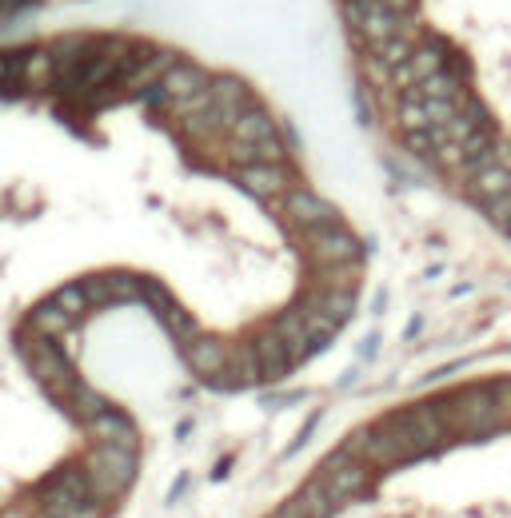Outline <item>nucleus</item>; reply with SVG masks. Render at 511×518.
I'll return each mask as SVG.
<instances>
[{
  "mask_svg": "<svg viewBox=\"0 0 511 518\" xmlns=\"http://www.w3.org/2000/svg\"><path fill=\"white\" fill-rule=\"evenodd\" d=\"M264 140H276L272 116L260 112V108H248V112L232 124V144H264Z\"/></svg>",
  "mask_w": 511,
  "mask_h": 518,
  "instance_id": "8",
  "label": "nucleus"
},
{
  "mask_svg": "<svg viewBox=\"0 0 511 518\" xmlns=\"http://www.w3.org/2000/svg\"><path fill=\"white\" fill-rule=\"evenodd\" d=\"M396 116H400V128H404V132H428V128H432L420 100H400V112H396Z\"/></svg>",
  "mask_w": 511,
  "mask_h": 518,
  "instance_id": "12",
  "label": "nucleus"
},
{
  "mask_svg": "<svg viewBox=\"0 0 511 518\" xmlns=\"http://www.w3.org/2000/svg\"><path fill=\"white\" fill-rule=\"evenodd\" d=\"M344 16L348 24L376 48V44H388L396 36H408L412 28V16H400V12H388L380 0H344Z\"/></svg>",
  "mask_w": 511,
  "mask_h": 518,
  "instance_id": "1",
  "label": "nucleus"
},
{
  "mask_svg": "<svg viewBox=\"0 0 511 518\" xmlns=\"http://www.w3.org/2000/svg\"><path fill=\"white\" fill-rule=\"evenodd\" d=\"M176 64V52H148L144 56V64L132 72V84H128V92H144L148 84H160L164 80V72Z\"/></svg>",
  "mask_w": 511,
  "mask_h": 518,
  "instance_id": "10",
  "label": "nucleus"
},
{
  "mask_svg": "<svg viewBox=\"0 0 511 518\" xmlns=\"http://www.w3.org/2000/svg\"><path fill=\"white\" fill-rule=\"evenodd\" d=\"M400 100H452V104H460L464 108V88H460V80L452 76V72H436V76H428V80H420L416 88H408Z\"/></svg>",
  "mask_w": 511,
  "mask_h": 518,
  "instance_id": "7",
  "label": "nucleus"
},
{
  "mask_svg": "<svg viewBox=\"0 0 511 518\" xmlns=\"http://www.w3.org/2000/svg\"><path fill=\"white\" fill-rule=\"evenodd\" d=\"M412 52H416L412 36H396V40H388V44H376V48H372V56H376L388 72H396L400 64H408V60H412Z\"/></svg>",
  "mask_w": 511,
  "mask_h": 518,
  "instance_id": "11",
  "label": "nucleus"
},
{
  "mask_svg": "<svg viewBox=\"0 0 511 518\" xmlns=\"http://www.w3.org/2000/svg\"><path fill=\"white\" fill-rule=\"evenodd\" d=\"M236 184L256 200H272L292 192V172L284 164H252V168H236Z\"/></svg>",
  "mask_w": 511,
  "mask_h": 518,
  "instance_id": "3",
  "label": "nucleus"
},
{
  "mask_svg": "<svg viewBox=\"0 0 511 518\" xmlns=\"http://www.w3.org/2000/svg\"><path fill=\"white\" fill-rule=\"evenodd\" d=\"M436 72H444V48L424 44V48H416V52H412V60H408V64H400V68L392 72V84L408 92V88H416L420 80H428V76H436Z\"/></svg>",
  "mask_w": 511,
  "mask_h": 518,
  "instance_id": "6",
  "label": "nucleus"
},
{
  "mask_svg": "<svg viewBox=\"0 0 511 518\" xmlns=\"http://www.w3.org/2000/svg\"><path fill=\"white\" fill-rule=\"evenodd\" d=\"M284 216L296 224V228H324V224H336V208L328 204V200H320V196H312L308 188H292L288 196H284Z\"/></svg>",
  "mask_w": 511,
  "mask_h": 518,
  "instance_id": "4",
  "label": "nucleus"
},
{
  "mask_svg": "<svg viewBox=\"0 0 511 518\" xmlns=\"http://www.w3.org/2000/svg\"><path fill=\"white\" fill-rule=\"evenodd\" d=\"M484 128H488V108H484L480 100H472L468 108L456 112V120L444 128V136H448V144H464V140H472V136L484 132Z\"/></svg>",
  "mask_w": 511,
  "mask_h": 518,
  "instance_id": "9",
  "label": "nucleus"
},
{
  "mask_svg": "<svg viewBox=\"0 0 511 518\" xmlns=\"http://www.w3.org/2000/svg\"><path fill=\"white\" fill-rule=\"evenodd\" d=\"M204 88H208V72H204L200 64H188V60H176V64L164 72V80L156 84V92L168 96L172 104L192 100V96H200Z\"/></svg>",
  "mask_w": 511,
  "mask_h": 518,
  "instance_id": "5",
  "label": "nucleus"
},
{
  "mask_svg": "<svg viewBox=\"0 0 511 518\" xmlns=\"http://www.w3.org/2000/svg\"><path fill=\"white\" fill-rule=\"evenodd\" d=\"M496 168H508L511 172V140L496 144Z\"/></svg>",
  "mask_w": 511,
  "mask_h": 518,
  "instance_id": "15",
  "label": "nucleus"
},
{
  "mask_svg": "<svg viewBox=\"0 0 511 518\" xmlns=\"http://www.w3.org/2000/svg\"><path fill=\"white\" fill-rule=\"evenodd\" d=\"M408 148H412L416 156H432L436 140H432V132H408Z\"/></svg>",
  "mask_w": 511,
  "mask_h": 518,
  "instance_id": "14",
  "label": "nucleus"
},
{
  "mask_svg": "<svg viewBox=\"0 0 511 518\" xmlns=\"http://www.w3.org/2000/svg\"><path fill=\"white\" fill-rule=\"evenodd\" d=\"M496 144H500V140H496V128L488 124L484 132H476L472 140H464V144H460V152H464V164H468V160H480V156H484V152H492ZM464 164H460V168H464Z\"/></svg>",
  "mask_w": 511,
  "mask_h": 518,
  "instance_id": "13",
  "label": "nucleus"
},
{
  "mask_svg": "<svg viewBox=\"0 0 511 518\" xmlns=\"http://www.w3.org/2000/svg\"><path fill=\"white\" fill-rule=\"evenodd\" d=\"M308 252L320 259L324 267H340V263H352L360 256V244L352 232H344L340 224H324V228H308Z\"/></svg>",
  "mask_w": 511,
  "mask_h": 518,
  "instance_id": "2",
  "label": "nucleus"
},
{
  "mask_svg": "<svg viewBox=\"0 0 511 518\" xmlns=\"http://www.w3.org/2000/svg\"><path fill=\"white\" fill-rule=\"evenodd\" d=\"M380 4H384L388 12H408V8L416 4V0H380Z\"/></svg>",
  "mask_w": 511,
  "mask_h": 518,
  "instance_id": "16",
  "label": "nucleus"
}]
</instances>
